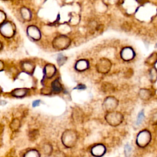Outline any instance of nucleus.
<instances>
[{"mask_svg": "<svg viewBox=\"0 0 157 157\" xmlns=\"http://www.w3.org/2000/svg\"><path fill=\"white\" fill-rule=\"evenodd\" d=\"M135 56V53L134 50L130 47L124 48L121 52V56L123 59L126 61H129L133 59Z\"/></svg>", "mask_w": 157, "mask_h": 157, "instance_id": "4", "label": "nucleus"}, {"mask_svg": "<svg viewBox=\"0 0 157 157\" xmlns=\"http://www.w3.org/2000/svg\"><path fill=\"white\" fill-rule=\"evenodd\" d=\"M52 90L55 93H59L61 91V90H62V87L61 85L58 80V79H56L55 80L52 84Z\"/></svg>", "mask_w": 157, "mask_h": 157, "instance_id": "13", "label": "nucleus"}, {"mask_svg": "<svg viewBox=\"0 0 157 157\" xmlns=\"http://www.w3.org/2000/svg\"><path fill=\"white\" fill-rule=\"evenodd\" d=\"M110 67V63L107 59H101L99 61V63H98V70L101 72L102 70V72H106L109 71Z\"/></svg>", "mask_w": 157, "mask_h": 157, "instance_id": "6", "label": "nucleus"}, {"mask_svg": "<svg viewBox=\"0 0 157 157\" xmlns=\"http://www.w3.org/2000/svg\"><path fill=\"white\" fill-rule=\"evenodd\" d=\"M151 122L153 124H157V109L154 110L151 116Z\"/></svg>", "mask_w": 157, "mask_h": 157, "instance_id": "17", "label": "nucleus"}, {"mask_svg": "<svg viewBox=\"0 0 157 157\" xmlns=\"http://www.w3.org/2000/svg\"><path fill=\"white\" fill-rule=\"evenodd\" d=\"M28 33L29 36H30L34 39H37L40 38V31L35 26H30L28 29Z\"/></svg>", "mask_w": 157, "mask_h": 157, "instance_id": "8", "label": "nucleus"}, {"mask_svg": "<svg viewBox=\"0 0 157 157\" xmlns=\"http://www.w3.org/2000/svg\"><path fill=\"white\" fill-rule=\"evenodd\" d=\"M25 157H39V154L35 150H31L26 153Z\"/></svg>", "mask_w": 157, "mask_h": 157, "instance_id": "18", "label": "nucleus"}, {"mask_svg": "<svg viewBox=\"0 0 157 157\" xmlns=\"http://www.w3.org/2000/svg\"><path fill=\"white\" fill-rule=\"evenodd\" d=\"M151 140V134L147 130L140 131L137 137V144L140 147H145Z\"/></svg>", "mask_w": 157, "mask_h": 157, "instance_id": "1", "label": "nucleus"}, {"mask_svg": "<svg viewBox=\"0 0 157 157\" xmlns=\"http://www.w3.org/2000/svg\"><path fill=\"white\" fill-rule=\"evenodd\" d=\"M1 31L4 36H11L13 33V28L10 23H7L4 25H1Z\"/></svg>", "mask_w": 157, "mask_h": 157, "instance_id": "5", "label": "nucleus"}, {"mask_svg": "<svg viewBox=\"0 0 157 157\" xmlns=\"http://www.w3.org/2000/svg\"><path fill=\"white\" fill-rule=\"evenodd\" d=\"M104 151H105V148L104 146L101 145L95 146L92 150L93 153H94V155H96V156L102 155V154H104Z\"/></svg>", "mask_w": 157, "mask_h": 157, "instance_id": "12", "label": "nucleus"}, {"mask_svg": "<svg viewBox=\"0 0 157 157\" xmlns=\"http://www.w3.org/2000/svg\"><path fill=\"white\" fill-rule=\"evenodd\" d=\"M39 102H40V101H38V100H36V101H34L33 103V107H36V106L38 105L39 104Z\"/></svg>", "mask_w": 157, "mask_h": 157, "instance_id": "21", "label": "nucleus"}, {"mask_svg": "<svg viewBox=\"0 0 157 157\" xmlns=\"http://www.w3.org/2000/svg\"><path fill=\"white\" fill-rule=\"evenodd\" d=\"M157 62V53H152L146 59L145 63L149 66H153Z\"/></svg>", "mask_w": 157, "mask_h": 157, "instance_id": "9", "label": "nucleus"}, {"mask_svg": "<svg viewBox=\"0 0 157 157\" xmlns=\"http://www.w3.org/2000/svg\"><path fill=\"white\" fill-rule=\"evenodd\" d=\"M139 95L141 99L147 101L151 98V97L153 95V93L149 89L142 88L140 90V91L139 92Z\"/></svg>", "mask_w": 157, "mask_h": 157, "instance_id": "7", "label": "nucleus"}, {"mask_svg": "<svg viewBox=\"0 0 157 157\" xmlns=\"http://www.w3.org/2000/svg\"><path fill=\"white\" fill-rule=\"evenodd\" d=\"M88 66V63L85 60H80L76 64L77 69L81 71L85 69Z\"/></svg>", "mask_w": 157, "mask_h": 157, "instance_id": "15", "label": "nucleus"}, {"mask_svg": "<svg viewBox=\"0 0 157 157\" xmlns=\"http://www.w3.org/2000/svg\"><path fill=\"white\" fill-rule=\"evenodd\" d=\"M149 76L151 82L155 83L157 81V69L155 67H152L149 71Z\"/></svg>", "mask_w": 157, "mask_h": 157, "instance_id": "11", "label": "nucleus"}, {"mask_svg": "<svg viewBox=\"0 0 157 157\" xmlns=\"http://www.w3.org/2000/svg\"><path fill=\"white\" fill-rule=\"evenodd\" d=\"M28 90L26 89H23V88H20V89H16L14 90L12 94L14 96H17V97H21L23 96L24 95H25L27 93Z\"/></svg>", "mask_w": 157, "mask_h": 157, "instance_id": "14", "label": "nucleus"}, {"mask_svg": "<svg viewBox=\"0 0 157 157\" xmlns=\"http://www.w3.org/2000/svg\"><path fill=\"white\" fill-rule=\"evenodd\" d=\"M124 152H125V154L126 156H129L131 154V147L127 144L126 146H125V148H124Z\"/></svg>", "mask_w": 157, "mask_h": 157, "instance_id": "19", "label": "nucleus"}, {"mask_svg": "<svg viewBox=\"0 0 157 157\" xmlns=\"http://www.w3.org/2000/svg\"><path fill=\"white\" fill-rule=\"evenodd\" d=\"M58 63H60V64H62V62H63V63H64V61L66 60L65 58L63 55L58 56Z\"/></svg>", "mask_w": 157, "mask_h": 157, "instance_id": "20", "label": "nucleus"}, {"mask_svg": "<svg viewBox=\"0 0 157 157\" xmlns=\"http://www.w3.org/2000/svg\"><path fill=\"white\" fill-rule=\"evenodd\" d=\"M77 88H78V89H84V88H85V86L83 85L80 84L77 86Z\"/></svg>", "mask_w": 157, "mask_h": 157, "instance_id": "22", "label": "nucleus"}, {"mask_svg": "<svg viewBox=\"0 0 157 157\" xmlns=\"http://www.w3.org/2000/svg\"><path fill=\"white\" fill-rule=\"evenodd\" d=\"M107 119V121H109L112 124H120L123 119V117L122 116L121 114L116 112L115 113H109V115H107V117L106 118Z\"/></svg>", "mask_w": 157, "mask_h": 157, "instance_id": "3", "label": "nucleus"}, {"mask_svg": "<svg viewBox=\"0 0 157 157\" xmlns=\"http://www.w3.org/2000/svg\"><path fill=\"white\" fill-rule=\"evenodd\" d=\"M69 39L66 36H60L55 39L53 42V46L57 48L63 49L66 48L69 45Z\"/></svg>", "mask_w": 157, "mask_h": 157, "instance_id": "2", "label": "nucleus"}, {"mask_svg": "<svg viewBox=\"0 0 157 157\" xmlns=\"http://www.w3.org/2000/svg\"><path fill=\"white\" fill-rule=\"evenodd\" d=\"M144 119V110H141L138 115H137V121H136V124L137 125L140 124L142 121H143V120Z\"/></svg>", "mask_w": 157, "mask_h": 157, "instance_id": "16", "label": "nucleus"}, {"mask_svg": "<svg viewBox=\"0 0 157 157\" xmlns=\"http://www.w3.org/2000/svg\"><path fill=\"white\" fill-rule=\"evenodd\" d=\"M155 47H157V43H156V45H155Z\"/></svg>", "mask_w": 157, "mask_h": 157, "instance_id": "23", "label": "nucleus"}, {"mask_svg": "<svg viewBox=\"0 0 157 157\" xmlns=\"http://www.w3.org/2000/svg\"><path fill=\"white\" fill-rule=\"evenodd\" d=\"M55 67L52 64H47L45 67V75L48 77H51L53 75V74L55 72Z\"/></svg>", "mask_w": 157, "mask_h": 157, "instance_id": "10", "label": "nucleus"}]
</instances>
